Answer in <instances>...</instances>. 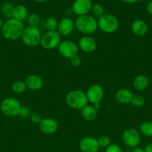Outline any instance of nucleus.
<instances>
[{"instance_id":"nucleus-35","label":"nucleus","mask_w":152,"mask_h":152,"mask_svg":"<svg viewBox=\"0 0 152 152\" xmlns=\"http://www.w3.org/2000/svg\"><path fill=\"white\" fill-rule=\"evenodd\" d=\"M146 9H147L148 13L151 16H152V1H151L148 4L147 8Z\"/></svg>"},{"instance_id":"nucleus-40","label":"nucleus","mask_w":152,"mask_h":152,"mask_svg":"<svg viewBox=\"0 0 152 152\" xmlns=\"http://www.w3.org/2000/svg\"><path fill=\"white\" fill-rule=\"evenodd\" d=\"M52 1H58V0H52Z\"/></svg>"},{"instance_id":"nucleus-10","label":"nucleus","mask_w":152,"mask_h":152,"mask_svg":"<svg viewBox=\"0 0 152 152\" xmlns=\"http://www.w3.org/2000/svg\"><path fill=\"white\" fill-rule=\"evenodd\" d=\"M92 3L91 0H75L72 5V11L78 16L87 15L91 11Z\"/></svg>"},{"instance_id":"nucleus-29","label":"nucleus","mask_w":152,"mask_h":152,"mask_svg":"<svg viewBox=\"0 0 152 152\" xmlns=\"http://www.w3.org/2000/svg\"><path fill=\"white\" fill-rule=\"evenodd\" d=\"M98 145L100 148H107L110 145V139L107 136H101L99 138H98Z\"/></svg>"},{"instance_id":"nucleus-14","label":"nucleus","mask_w":152,"mask_h":152,"mask_svg":"<svg viewBox=\"0 0 152 152\" xmlns=\"http://www.w3.org/2000/svg\"><path fill=\"white\" fill-rule=\"evenodd\" d=\"M75 22L72 19L69 17L63 18L59 22H58V31L61 36H66L72 34L75 28Z\"/></svg>"},{"instance_id":"nucleus-30","label":"nucleus","mask_w":152,"mask_h":152,"mask_svg":"<svg viewBox=\"0 0 152 152\" xmlns=\"http://www.w3.org/2000/svg\"><path fill=\"white\" fill-rule=\"evenodd\" d=\"M30 119H31V122L33 123H34V124H40V122L43 120V117H42V116L39 113L34 112L31 114Z\"/></svg>"},{"instance_id":"nucleus-18","label":"nucleus","mask_w":152,"mask_h":152,"mask_svg":"<svg viewBox=\"0 0 152 152\" xmlns=\"http://www.w3.org/2000/svg\"><path fill=\"white\" fill-rule=\"evenodd\" d=\"M131 31L137 37H144L148 32V25L142 19H136L131 24Z\"/></svg>"},{"instance_id":"nucleus-11","label":"nucleus","mask_w":152,"mask_h":152,"mask_svg":"<svg viewBox=\"0 0 152 152\" xmlns=\"http://www.w3.org/2000/svg\"><path fill=\"white\" fill-rule=\"evenodd\" d=\"M88 102H91L92 105L100 103L104 96V90L102 87L98 84L91 86L88 88L86 93Z\"/></svg>"},{"instance_id":"nucleus-15","label":"nucleus","mask_w":152,"mask_h":152,"mask_svg":"<svg viewBox=\"0 0 152 152\" xmlns=\"http://www.w3.org/2000/svg\"><path fill=\"white\" fill-rule=\"evenodd\" d=\"M39 126L41 132L46 134H52L58 129V124L56 120L50 117L43 119Z\"/></svg>"},{"instance_id":"nucleus-28","label":"nucleus","mask_w":152,"mask_h":152,"mask_svg":"<svg viewBox=\"0 0 152 152\" xmlns=\"http://www.w3.org/2000/svg\"><path fill=\"white\" fill-rule=\"evenodd\" d=\"M40 22V18L38 14L37 13H31L28 17V22L29 24V26L37 27Z\"/></svg>"},{"instance_id":"nucleus-12","label":"nucleus","mask_w":152,"mask_h":152,"mask_svg":"<svg viewBox=\"0 0 152 152\" xmlns=\"http://www.w3.org/2000/svg\"><path fill=\"white\" fill-rule=\"evenodd\" d=\"M79 148L82 152H98L100 147L96 138L88 136L80 140Z\"/></svg>"},{"instance_id":"nucleus-20","label":"nucleus","mask_w":152,"mask_h":152,"mask_svg":"<svg viewBox=\"0 0 152 152\" xmlns=\"http://www.w3.org/2000/svg\"><path fill=\"white\" fill-rule=\"evenodd\" d=\"M81 114L83 118L85 120L89 122H92L96 119L98 112L97 110L92 105H86L83 109H81Z\"/></svg>"},{"instance_id":"nucleus-13","label":"nucleus","mask_w":152,"mask_h":152,"mask_svg":"<svg viewBox=\"0 0 152 152\" xmlns=\"http://www.w3.org/2000/svg\"><path fill=\"white\" fill-rule=\"evenodd\" d=\"M78 48L84 53H90L96 50L97 43L92 37L83 36L79 39Z\"/></svg>"},{"instance_id":"nucleus-5","label":"nucleus","mask_w":152,"mask_h":152,"mask_svg":"<svg viewBox=\"0 0 152 152\" xmlns=\"http://www.w3.org/2000/svg\"><path fill=\"white\" fill-rule=\"evenodd\" d=\"M98 28L106 34L116 32L119 28V20L117 18L110 13H105L98 19Z\"/></svg>"},{"instance_id":"nucleus-4","label":"nucleus","mask_w":152,"mask_h":152,"mask_svg":"<svg viewBox=\"0 0 152 152\" xmlns=\"http://www.w3.org/2000/svg\"><path fill=\"white\" fill-rule=\"evenodd\" d=\"M42 35L38 27L28 26L24 29L21 39L28 47H36L40 44Z\"/></svg>"},{"instance_id":"nucleus-36","label":"nucleus","mask_w":152,"mask_h":152,"mask_svg":"<svg viewBox=\"0 0 152 152\" xmlns=\"http://www.w3.org/2000/svg\"><path fill=\"white\" fill-rule=\"evenodd\" d=\"M131 152H144V149H142L140 147H135V148H133Z\"/></svg>"},{"instance_id":"nucleus-17","label":"nucleus","mask_w":152,"mask_h":152,"mask_svg":"<svg viewBox=\"0 0 152 152\" xmlns=\"http://www.w3.org/2000/svg\"><path fill=\"white\" fill-rule=\"evenodd\" d=\"M133 96H134V94L129 89L123 88H120L116 91L115 98L119 103L127 105V104L131 103Z\"/></svg>"},{"instance_id":"nucleus-7","label":"nucleus","mask_w":152,"mask_h":152,"mask_svg":"<svg viewBox=\"0 0 152 152\" xmlns=\"http://www.w3.org/2000/svg\"><path fill=\"white\" fill-rule=\"evenodd\" d=\"M61 42V35L58 31H47L46 34L42 35L40 45L44 49L52 50L58 48Z\"/></svg>"},{"instance_id":"nucleus-26","label":"nucleus","mask_w":152,"mask_h":152,"mask_svg":"<svg viewBox=\"0 0 152 152\" xmlns=\"http://www.w3.org/2000/svg\"><path fill=\"white\" fill-rule=\"evenodd\" d=\"M91 12H92V15H93L95 17L98 18V19H99L100 17H101L103 15L105 14L104 7L100 4H92V8H91Z\"/></svg>"},{"instance_id":"nucleus-32","label":"nucleus","mask_w":152,"mask_h":152,"mask_svg":"<svg viewBox=\"0 0 152 152\" xmlns=\"http://www.w3.org/2000/svg\"><path fill=\"white\" fill-rule=\"evenodd\" d=\"M105 152H122V148L116 144H110L107 148H106Z\"/></svg>"},{"instance_id":"nucleus-1","label":"nucleus","mask_w":152,"mask_h":152,"mask_svg":"<svg viewBox=\"0 0 152 152\" xmlns=\"http://www.w3.org/2000/svg\"><path fill=\"white\" fill-rule=\"evenodd\" d=\"M24 29L22 22L12 18L3 23L1 31V34L6 39L13 41L22 37Z\"/></svg>"},{"instance_id":"nucleus-31","label":"nucleus","mask_w":152,"mask_h":152,"mask_svg":"<svg viewBox=\"0 0 152 152\" xmlns=\"http://www.w3.org/2000/svg\"><path fill=\"white\" fill-rule=\"evenodd\" d=\"M19 116L22 118H28L30 116V110L28 107L26 106H22L21 107V109L19 111Z\"/></svg>"},{"instance_id":"nucleus-6","label":"nucleus","mask_w":152,"mask_h":152,"mask_svg":"<svg viewBox=\"0 0 152 152\" xmlns=\"http://www.w3.org/2000/svg\"><path fill=\"white\" fill-rule=\"evenodd\" d=\"M21 107L20 102L16 98L7 97L1 101L0 109L7 117H16L19 115Z\"/></svg>"},{"instance_id":"nucleus-21","label":"nucleus","mask_w":152,"mask_h":152,"mask_svg":"<svg viewBox=\"0 0 152 152\" xmlns=\"http://www.w3.org/2000/svg\"><path fill=\"white\" fill-rule=\"evenodd\" d=\"M28 17V9L25 5L19 4L16 6L13 12V18L16 20L22 22Z\"/></svg>"},{"instance_id":"nucleus-27","label":"nucleus","mask_w":152,"mask_h":152,"mask_svg":"<svg viewBox=\"0 0 152 152\" xmlns=\"http://www.w3.org/2000/svg\"><path fill=\"white\" fill-rule=\"evenodd\" d=\"M131 104L136 108H141L145 103V99L144 96L139 94H136L133 96L132 100H131Z\"/></svg>"},{"instance_id":"nucleus-24","label":"nucleus","mask_w":152,"mask_h":152,"mask_svg":"<svg viewBox=\"0 0 152 152\" xmlns=\"http://www.w3.org/2000/svg\"><path fill=\"white\" fill-rule=\"evenodd\" d=\"M11 89L16 94L23 93L27 89L25 82L22 81V80H16V81L13 82V83L11 86Z\"/></svg>"},{"instance_id":"nucleus-2","label":"nucleus","mask_w":152,"mask_h":152,"mask_svg":"<svg viewBox=\"0 0 152 152\" xmlns=\"http://www.w3.org/2000/svg\"><path fill=\"white\" fill-rule=\"evenodd\" d=\"M75 26L79 32L83 34H93L98 28V22L95 17L89 15L77 16L75 21Z\"/></svg>"},{"instance_id":"nucleus-37","label":"nucleus","mask_w":152,"mask_h":152,"mask_svg":"<svg viewBox=\"0 0 152 152\" xmlns=\"http://www.w3.org/2000/svg\"><path fill=\"white\" fill-rule=\"evenodd\" d=\"M122 1H123V2L126 3V4H134V3L137 2L139 0H122Z\"/></svg>"},{"instance_id":"nucleus-25","label":"nucleus","mask_w":152,"mask_h":152,"mask_svg":"<svg viewBox=\"0 0 152 152\" xmlns=\"http://www.w3.org/2000/svg\"><path fill=\"white\" fill-rule=\"evenodd\" d=\"M58 21L56 18L53 16H50L48 18L45 22V27L47 29L48 31H55L58 30Z\"/></svg>"},{"instance_id":"nucleus-22","label":"nucleus","mask_w":152,"mask_h":152,"mask_svg":"<svg viewBox=\"0 0 152 152\" xmlns=\"http://www.w3.org/2000/svg\"><path fill=\"white\" fill-rule=\"evenodd\" d=\"M15 7L16 6L10 2H5L4 4H3L2 7H1V13H2L3 16L8 19L13 18V12H14Z\"/></svg>"},{"instance_id":"nucleus-34","label":"nucleus","mask_w":152,"mask_h":152,"mask_svg":"<svg viewBox=\"0 0 152 152\" xmlns=\"http://www.w3.org/2000/svg\"><path fill=\"white\" fill-rule=\"evenodd\" d=\"M144 152H152V143L147 144L145 146Z\"/></svg>"},{"instance_id":"nucleus-8","label":"nucleus","mask_w":152,"mask_h":152,"mask_svg":"<svg viewBox=\"0 0 152 152\" xmlns=\"http://www.w3.org/2000/svg\"><path fill=\"white\" fill-rule=\"evenodd\" d=\"M60 54L66 59H71L73 56L77 55L78 52V45L70 40H65L60 43L58 47Z\"/></svg>"},{"instance_id":"nucleus-39","label":"nucleus","mask_w":152,"mask_h":152,"mask_svg":"<svg viewBox=\"0 0 152 152\" xmlns=\"http://www.w3.org/2000/svg\"><path fill=\"white\" fill-rule=\"evenodd\" d=\"M2 25H3V22H2V20H1V19L0 18V31L1 30V28H2Z\"/></svg>"},{"instance_id":"nucleus-19","label":"nucleus","mask_w":152,"mask_h":152,"mask_svg":"<svg viewBox=\"0 0 152 152\" xmlns=\"http://www.w3.org/2000/svg\"><path fill=\"white\" fill-rule=\"evenodd\" d=\"M149 84L148 79L145 75H138L134 78L133 86L138 91H143L148 88Z\"/></svg>"},{"instance_id":"nucleus-23","label":"nucleus","mask_w":152,"mask_h":152,"mask_svg":"<svg viewBox=\"0 0 152 152\" xmlns=\"http://www.w3.org/2000/svg\"><path fill=\"white\" fill-rule=\"evenodd\" d=\"M140 132L146 137H152V122L145 121L140 125Z\"/></svg>"},{"instance_id":"nucleus-33","label":"nucleus","mask_w":152,"mask_h":152,"mask_svg":"<svg viewBox=\"0 0 152 152\" xmlns=\"http://www.w3.org/2000/svg\"><path fill=\"white\" fill-rule=\"evenodd\" d=\"M70 62H71V64L72 65V66L74 67H79L82 63L81 59H80V56H78L77 55H76V56L71 58V59H70Z\"/></svg>"},{"instance_id":"nucleus-16","label":"nucleus","mask_w":152,"mask_h":152,"mask_svg":"<svg viewBox=\"0 0 152 152\" xmlns=\"http://www.w3.org/2000/svg\"><path fill=\"white\" fill-rule=\"evenodd\" d=\"M25 84L27 88L31 91H38L43 88V80L41 77L37 74H31L25 79Z\"/></svg>"},{"instance_id":"nucleus-3","label":"nucleus","mask_w":152,"mask_h":152,"mask_svg":"<svg viewBox=\"0 0 152 152\" xmlns=\"http://www.w3.org/2000/svg\"><path fill=\"white\" fill-rule=\"evenodd\" d=\"M65 100L66 105L73 109H83L88 104L86 93L80 90H72L69 92Z\"/></svg>"},{"instance_id":"nucleus-9","label":"nucleus","mask_w":152,"mask_h":152,"mask_svg":"<svg viewBox=\"0 0 152 152\" xmlns=\"http://www.w3.org/2000/svg\"><path fill=\"white\" fill-rule=\"evenodd\" d=\"M122 140L127 146L130 148H135L139 144L141 141V136L136 129H128L123 132Z\"/></svg>"},{"instance_id":"nucleus-38","label":"nucleus","mask_w":152,"mask_h":152,"mask_svg":"<svg viewBox=\"0 0 152 152\" xmlns=\"http://www.w3.org/2000/svg\"><path fill=\"white\" fill-rule=\"evenodd\" d=\"M34 1H36L37 2H39V3H44V2H46L48 0H34Z\"/></svg>"}]
</instances>
